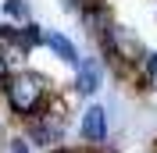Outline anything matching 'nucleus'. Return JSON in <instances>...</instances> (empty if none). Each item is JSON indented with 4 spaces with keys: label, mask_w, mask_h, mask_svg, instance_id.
<instances>
[{
    "label": "nucleus",
    "mask_w": 157,
    "mask_h": 153,
    "mask_svg": "<svg viewBox=\"0 0 157 153\" xmlns=\"http://www.w3.org/2000/svg\"><path fill=\"white\" fill-rule=\"evenodd\" d=\"M111 132V114L104 103H89L86 110H82V118H78V135L86 139L89 146H100L104 139H107Z\"/></svg>",
    "instance_id": "nucleus-3"
},
{
    "label": "nucleus",
    "mask_w": 157,
    "mask_h": 153,
    "mask_svg": "<svg viewBox=\"0 0 157 153\" xmlns=\"http://www.w3.org/2000/svg\"><path fill=\"white\" fill-rule=\"evenodd\" d=\"M7 78H11V64H7L4 54H0V82H7Z\"/></svg>",
    "instance_id": "nucleus-11"
},
{
    "label": "nucleus",
    "mask_w": 157,
    "mask_h": 153,
    "mask_svg": "<svg viewBox=\"0 0 157 153\" xmlns=\"http://www.w3.org/2000/svg\"><path fill=\"white\" fill-rule=\"evenodd\" d=\"M43 47H47L57 61H64V64H71V68H78V61H82L78 57V47L64 36V32H57V29H50L47 36H43Z\"/></svg>",
    "instance_id": "nucleus-5"
},
{
    "label": "nucleus",
    "mask_w": 157,
    "mask_h": 153,
    "mask_svg": "<svg viewBox=\"0 0 157 153\" xmlns=\"http://www.w3.org/2000/svg\"><path fill=\"white\" fill-rule=\"evenodd\" d=\"M7 153H29V139H11Z\"/></svg>",
    "instance_id": "nucleus-10"
},
{
    "label": "nucleus",
    "mask_w": 157,
    "mask_h": 153,
    "mask_svg": "<svg viewBox=\"0 0 157 153\" xmlns=\"http://www.w3.org/2000/svg\"><path fill=\"white\" fill-rule=\"evenodd\" d=\"M100 89H104V64H100V57H82L75 68V93L97 96Z\"/></svg>",
    "instance_id": "nucleus-4"
},
{
    "label": "nucleus",
    "mask_w": 157,
    "mask_h": 153,
    "mask_svg": "<svg viewBox=\"0 0 157 153\" xmlns=\"http://www.w3.org/2000/svg\"><path fill=\"white\" fill-rule=\"evenodd\" d=\"M139 71H143V82H157V50H150L147 54V61H143V68H139Z\"/></svg>",
    "instance_id": "nucleus-9"
},
{
    "label": "nucleus",
    "mask_w": 157,
    "mask_h": 153,
    "mask_svg": "<svg viewBox=\"0 0 157 153\" xmlns=\"http://www.w3.org/2000/svg\"><path fill=\"white\" fill-rule=\"evenodd\" d=\"M4 93H7V107L14 110L18 118H32L43 110L47 103V93H50V82L39 71H18L4 82Z\"/></svg>",
    "instance_id": "nucleus-1"
},
{
    "label": "nucleus",
    "mask_w": 157,
    "mask_h": 153,
    "mask_svg": "<svg viewBox=\"0 0 157 153\" xmlns=\"http://www.w3.org/2000/svg\"><path fill=\"white\" fill-rule=\"evenodd\" d=\"M64 128H68L64 110H61V107H47V110H39V114L29 118V143L54 150V146L64 139Z\"/></svg>",
    "instance_id": "nucleus-2"
},
{
    "label": "nucleus",
    "mask_w": 157,
    "mask_h": 153,
    "mask_svg": "<svg viewBox=\"0 0 157 153\" xmlns=\"http://www.w3.org/2000/svg\"><path fill=\"white\" fill-rule=\"evenodd\" d=\"M4 14L14 21H21V25H29L32 21V7H29V0H4Z\"/></svg>",
    "instance_id": "nucleus-7"
},
{
    "label": "nucleus",
    "mask_w": 157,
    "mask_h": 153,
    "mask_svg": "<svg viewBox=\"0 0 157 153\" xmlns=\"http://www.w3.org/2000/svg\"><path fill=\"white\" fill-rule=\"evenodd\" d=\"M18 36H21V47H25V50H36V47H43V36H47V32L39 29L36 21H29V25L18 29Z\"/></svg>",
    "instance_id": "nucleus-8"
},
{
    "label": "nucleus",
    "mask_w": 157,
    "mask_h": 153,
    "mask_svg": "<svg viewBox=\"0 0 157 153\" xmlns=\"http://www.w3.org/2000/svg\"><path fill=\"white\" fill-rule=\"evenodd\" d=\"M47 153H78V150H68V146H54V150H47Z\"/></svg>",
    "instance_id": "nucleus-12"
},
{
    "label": "nucleus",
    "mask_w": 157,
    "mask_h": 153,
    "mask_svg": "<svg viewBox=\"0 0 157 153\" xmlns=\"http://www.w3.org/2000/svg\"><path fill=\"white\" fill-rule=\"evenodd\" d=\"M0 54L11 61V54H29V50L21 47V36L18 29H11V25H0Z\"/></svg>",
    "instance_id": "nucleus-6"
}]
</instances>
